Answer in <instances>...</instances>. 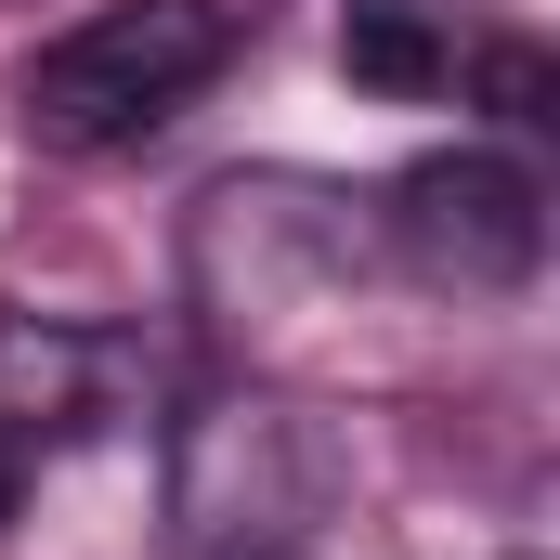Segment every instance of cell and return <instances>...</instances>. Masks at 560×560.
<instances>
[{"instance_id": "obj_1", "label": "cell", "mask_w": 560, "mask_h": 560, "mask_svg": "<svg viewBox=\"0 0 560 560\" xmlns=\"http://www.w3.org/2000/svg\"><path fill=\"white\" fill-rule=\"evenodd\" d=\"M352 275H365V222H352V196H326L300 170H235L183 222V287H196L209 339H235V352H275L287 326L352 300Z\"/></svg>"}, {"instance_id": "obj_2", "label": "cell", "mask_w": 560, "mask_h": 560, "mask_svg": "<svg viewBox=\"0 0 560 560\" xmlns=\"http://www.w3.org/2000/svg\"><path fill=\"white\" fill-rule=\"evenodd\" d=\"M248 13L235 0H105L79 13L39 66H26V143L52 156H118V143L170 131L222 66H235Z\"/></svg>"}, {"instance_id": "obj_3", "label": "cell", "mask_w": 560, "mask_h": 560, "mask_svg": "<svg viewBox=\"0 0 560 560\" xmlns=\"http://www.w3.org/2000/svg\"><path fill=\"white\" fill-rule=\"evenodd\" d=\"M326 482H339L326 418L300 392H261V378L183 405V430H170V522H183V548H209V560L287 548L326 509Z\"/></svg>"}, {"instance_id": "obj_4", "label": "cell", "mask_w": 560, "mask_h": 560, "mask_svg": "<svg viewBox=\"0 0 560 560\" xmlns=\"http://www.w3.org/2000/svg\"><path fill=\"white\" fill-rule=\"evenodd\" d=\"M378 248L443 300H509V287L548 261V183L495 143H456L418 156L392 196H378Z\"/></svg>"}, {"instance_id": "obj_5", "label": "cell", "mask_w": 560, "mask_h": 560, "mask_svg": "<svg viewBox=\"0 0 560 560\" xmlns=\"http://www.w3.org/2000/svg\"><path fill=\"white\" fill-rule=\"evenodd\" d=\"M105 392H118V339H92L66 313H0V443L26 469L105 418Z\"/></svg>"}, {"instance_id": "obj_6", "label": "cell", "mask_w": 560, "mask_h": 560, "mask_svg": "<svg viewBox=\"0 0 560 560\" xmlns=\"http://www.w3.org/2000/svg\"><path fill=\"white\" fill-rule=\"evenodd\" d=\"M339 52H352L365 92H443V79H456V39H443L430 13H405V0H352Z\"/></svg>"}, {"instance_id": "obj_7", "label": "cell", "mask_w": 560, "mask_h": 560, "mask_svg": "<svg viewBox=\"0 0 560 560\" xmlns=\"http://www.w3.org/2000/svg\"><path fill=\"white\" fill-rule=\"evenodd\" d=\"M469 92H482V105H495V118H509V131H535V118H548V52H535V39H495V52H482V66H469Z\"/></svg>"}, {"instance_id": "obj_8", "label": "cell", "mask_w": 560, "mask_h": 560, "mask_svg": "<svg viewBox=\"0 0 560 560\" xmlns=\"http://www.w3.org/2000/svg\"><path fill=\"white\" fill-rule=\"evenodd\" d=\"M13 495H26V456H13V443H0V522H13Z\"/></svg>"}, {"instance_id": "obj_9", "label": "cell", "mask_w": 560, "mask_h": 560, "mask_svg": "<svg viewBox=\"0 0 560 560\" xmlns=\"http://www.w3.org/2000/svg\"><path fill=\"white\" fill-rule=\"evenodd\" d=\"M248 560H300V548H248Z\"/></svg>"}]
</instances>
